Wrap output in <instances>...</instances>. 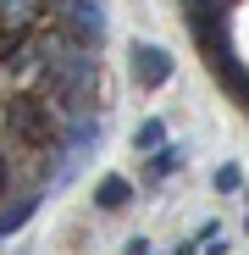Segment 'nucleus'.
Masks as SVG:
<instances>
[{"label": "nucleus", "mask_w": 249, "mask_h": 255, "mask_svg": "<svg viewBox=\"0 0 249 255\" xmlns=\"http://www.w3.org/2000/svg\"><path fill=\"white\" fill-rule=\"evenodd\" d=\"M161 144H166V122H161V117H144L139 133H133V150H139V155H155Z\"/></svg>", "instance_id": "423d86ee"}, {"label": "nucleus", "mask_w": 249, "mask_h": 255, "mask_svg": "<svg viewBox=\"0 0 249 255\" xmlns=\"http://www.w3.org/2000/svg\"><path fill=\"white\" fill-rule=\"evenodd\" d=\"M205 61H211V72H216V83H222V89L238 100V106H249V67L233 56V45H222V50H211V56H205Z\"/></svg>", "instance_id": "7ed1b4c3"}, {"label": "nucleus", "mask_w": 249, "mask_h": 255, "mask_svg": "<svg viewBox=\"0 0 249 255\" xmlns=\"http://www.w3.org/2000/svg\"><path fill=\"white\" fill-rule=\"evenodd\" d=\"M11 194V155H6V144H0V200Z\"/></svg>", "instance_id": "1a4fd4ad"}, {"label": "nucleus", "mask_w": 249, "mask_h": 255, "mask_svg": "<svg viewBox=\"0 0 249 255\" xmlns=\"http://www.w3.org/2000/svg\"><path fill=\"white\" fill-rule=\"evenodd\" d=\"M33 211H39V194H33V189H28V194H17L11 205H0V239H11V233L33 217Z\"/></svg>", "instance_id": "20e7f679"}, {"label": "nucleus", "mask_w": 249, "mask_h": 255, "mask_svg": "<svg viewBox=\"0 0 249 255\" xmlns=\"http://www.w3.org/2000/svg\"><path fill=\"white\" fill-rule=\"evenodd\" d=\"M6 133H11V144H22L33 155H50L61 144V117L50 111L45 95H11L6 100Z\"/></svg>", "instance_id": "f257e3e1"}, {"label": "nucleus", "mask_w": 249, "mask_h": 255, "mask_svg": "<svg viewBox=\"0 0 249 255\" xmlns=\"http://www.w3.org/2000/svg\"><path fill=\"white\" fill-rule=\"evenodd\" d=\"M211 183H216V194H233V189L244 183V166H238V161H222V166H216V178H211Z\"/></svg>", "instance_id": "0eeeda50"}, {"label": "nucleus", "mask_w": 249, "mask_h": 255, "mask_svg": "<svg viewBox=\"0 0 249 255\" xmlns=\"http://www.w3.org/2000/svg\"><path fill=\"white\" fill-rule=\"evenodd\" d=\"M122 255H150V244H144V239H133V244L122 250Z\"/></svg>", "instance_id": "9d476101"}, {"label": "nucleus", "mask_w": 249, "mask_h": 255, "mask_svg": "<svg viewBox=\"0 0 249 255\" xmlns=\"http://www.w3.org/2000/svg\"><path fill=\"white\" fill-rule=\"evenodd\" d=\"M177 161H183V150H155V161H150V178H166Z\"/></svg>", "instance_id": "6e6552de"}, {"label": "nucleus", "mask_w": 249, "mask_h": 255, "mask_svg": "<svg viewBox=\"0 0 249 255\" xmlns=\"http://www.w3.org/2000/svg\"><path fill=\"white\" fill-rule=\"evenodd\" d=\"M128 200H133V183L122 178V172H111V178H100V189H94V205H100V211H122V205H128Z\"/></svg>", "instance_id": "39448f33"}, {"label": "nucleus", "mask_w": 249, "mask_h": 255, "mask_svg": "<svg viewBox=\"0 0 249 255\" xmlns=\"http://www.w3.org/2000/svg\"><path fill=\"white\" fill-rule=\"evenodd\" d=\"M128 72H133L139 89H161V83L172 78V56H166L161 45H133L128 50Z\"/></svg>", "instance_id": "f03ea898"}]
</instances>
